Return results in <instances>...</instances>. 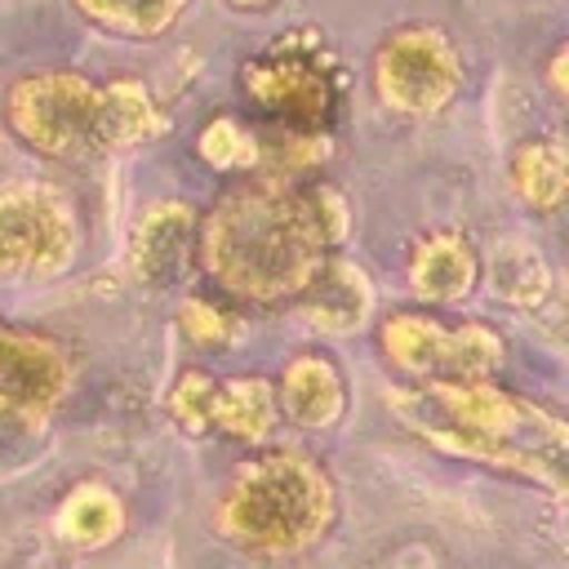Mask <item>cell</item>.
I'll return each mask as SVG.
<instances>
[{"label": "cell", "mask_w": 569, "mask_h": 569, "mask_svg": "<svg viewBox=\"0 0 569 569\" xmlns=\"http://www.w3.org/2000/svg\"><path fill=\"white\" fill-rule=\"evenodd\" d=\"M347 236V204L325 182L253 173L231 182L196 218L200 271L240 302L276 307L298 298Z\"/></svg>", "instance_id": "1"}, {"label": "cell", "mask_w": 569, "mask_h": 569, "mask_svg": "<svg viewBox=\"0 0 569 569\" xmlns=\"http://www.w3.org/2000/svg\"><path fill=\"white\" fill-rule=\"evenodd\" d=\"M391 405L427 445L565 493L569 427L547 405L493 387L489 378L422 382L418 391H396Z\"/></svg>", "instance_id": "2"}, {"label": "cell", "mask_w": 569, "mask_h": 569, "mask_svg": "<svg viewBox=\"0 0 569 569\" xmlns=\"http://www.w3.org/2000/svg\"><path fill=\"white\" fill-rule=\"evenodd\" d=\"M9 133L49 160H93L129 151L164 129L151 89L133 76L89 80L71 67L27 71L4 93Z\"/></svg>", "instance_id": "3"}, {"label": "cell", "mask_w": 569, "mask_h": 569, "mask_svg": "<svg viewBox=\"0 0 569 569\" xmlns=\"http://www.w3.org/2000/svg\"><path fill=\"white\" fill-rule=\"evenodd\" d=\"M333 520V480L298 449H262L244 458L213 507V529L249 556H298L316 547Z\"/></svg>", "instance_id": "4"}, {"label": "cell", "mask_w": 569, "mask_h": 569, "mask_svg": "<svg viewBox=\"0 0 569 569\" xmlns=\"http://www.w3.org/2000/svg\"><path fill=\"white\" fill-rule=\"evenodd\" d=\"M80 249L76 200L53 182L0 187V284H40L62 276Z\"/></svg>", "instance_id": "5"}, {"label": "cell", "mask_w": 569, "mask_h": 569, "mask_svg": "<svg viewBox=\"0 0 569 569\" xmlns=\"http://www.w3.org/2000/svg\"><path fill=\"white\" fill-rule=\"evenodd\" d=\"M373 98L409 120L440 116L458 93H462V53L458 44L431 27V22H409L382 36L373 49Z\"/></svg>", "instance_id": "6"}, {"label": "cell", "mask_w": 569, "mask_h": 569, "mask_svg": "<svg viewBox=\"0 0 569 569\" xmlns=\"http://www.w3.org/2000/svg\"><path fill=\"white\" fill-rule=\"evenodd\" d=\"M382 356L418 382L489 378L502 365V338L485 320H440L431 311H391L378 325Z\"/></svg>", "instance_id": "7"}, {"label": "cell", "mask_w": 569, "mask_h": 569, "mask_svg": "<svg viewBox=\"0 0 569 569\" xmlns=\"http://www.w3.org/2000/svg\"><path fill=\"white\" fill-rule=\"evenodd\" d=\"M320 31H289L240 67V93L276 129L316 133L333 116V76L320 62Z\"/></svg>", "instance_id": "8"}, {"label": "cell", "mask_w": 569, "mask_h": 569, "mask_svg": "<svg viewBox=\"0 0 569 569\" xmlns=\"http://www.w3.org/2000/svg\"><path fill=\"white\" fill-rule=\"evenodd\" d=\"M169 413L187 436L222 431L244 445H262L276 431L280 405L276 382L244 373V378H213L204 369H182L169 391Z\"/></svg>", "instance_id": "9"}, {"label": "cell", "mask_w": 569, "mask_h": 569, "mask_svg": "<svg viewBox=\"0 0 569 569\" xmlns=\"http://www.w3.org/2000/svg\"><path fill=\"white\" fill-rule=\"evenodd\" d=\"M76 387L71 351L44 333L0 316V418L18 427H44Z\"/></svg>", "instance_id": "10"}, {"label": "cell", "mask_w": 569, "mask_h": 569, "mask_svg": "<svg viewBox=\"0 0 569 569\" xmlns=\"http://www.w3.org/2000/svg\"><path fill=\"white\" fill-rule=\"evenodd\" d=\"M302 298V311L316 329L325 333H356L369 325L373 316V284H369V271L342 253H329L325 267L316 271V280L298 293Z\"/></svg>", "instance_id": "11"}, {"label": "cell", "mask_w": 569, "mask_h": 569, "mask_svg": "<svg viewBox=\"0 0 569 569\" xmlns=\"http://www.w3.org/2000/svg\"><path fill=\"white\" fill-rule=\"evenodd\" d=\"M276 405L284 409L289 422L307 427V431H325L342 418L347 409V382L338 373V365L320 351H298L280 382H276Z\"/></svg>", "instance_id": "12"}, {"label": "cell", "mask_w": 569, "mask_h": 569, "mask_svg": "<svg viewBox=\"0 0 569 569\" xmlns=\"http://www.w3.org/2000/svg\"><path fill=\"white\" fill-rule=\"evenodd\" d=\"M476 276H480L476 249L458 231H431L409 253V289L431 307L462 302L476 289Z\"/></svg>", "instance_id": "13"}, {"label": "cell", "mask_w": 569, "mask_h": 569, "mask_svg": "<svg viewBox=\"0 0 569 569\" xmlns=\"http://www.w3.org/2000/svg\"><path fill=\"white\" fill-rule=\"evenodd\" d=\"M196 240V209L182 200H160L133 222V271L151 284H164L178 267L182 253Z\"/></svg>", "instance_id": "14"}, {"label": "cell", "mask_w": 569, "mask_h": 569, "mask_svg": "<svg viewBox=\"0 0 569 569\" xmlns=\"http://www.w3.org/2000/svg\"><path fill=\"white\" fill-rule=\"evenodd\" d=\"M124 502L111 485L102 480H80L53 511V533L67 542V547H80V551H98L107 542H116L124 533Z\"/></svg>", "instance_id": "15"}, {"label": "cell", "mask_w": 569, "mask_h": 569, "mask_svg": "<svg viewBox=\"0 0 569 569\" xmlns=\"http://www.w3.org/2000/svg\"><path fill=\"white\" fill-rule=\"evenodd\" d=\"M511 187L533 213H551L569 187V156L560 138H529L511 151Z\"/></svg>", "instance_id": "16"}, {"label": "cell", "mask_w": 569, "mask_h": 569, "mask_svg": "<svg viewBox=\"0 0 569 569\" xmlns=\"http://www.w3.org/2000/svg\"><path fill=\"white\" fill-rule=\"evenodd\" d=\"M489 284L511 307H542L551 293V271L525 236H502L489 258Z\"/></svg>", "instance_id": "17"}, {"label": "cell", "mask_w": 569, "mask_h": 569, "mask_svg": "<svg viewBox=\"0 0 569 569\" xmlns=\"http://www.w3.org/2000/svg\"><path fill=\"white\" fill-rule=\"evenodd\" d=\"M93 27H102L107 36H120V40H156L164 36L178 13L191 4V0H71Z\"/></svg>", "instance_id": "18"}, {"label": "cell", "mask_w": 569, "mask_h": 569, "mask_svg": "<svg viewBox=\"0 0 569 569\" xmlns=\"http://www.w3.org/2000/svg\"><path fill=\"white\" fill-rule=\"evenodd\" d=\"M258 151H262V142L236 116H213L196 133V156L209 169H222V173H249V169H258Z\"/></svg>", "instance_id": "19"}, {"label": "cell", "mask_w": 569, "mask_h": 569, "mask_svg": "<svg viewBox=\"0 0 569 569\" xmlns=\"http://www.w3.org/2000/svg\"><path fill=\"white\" fill-rule=\"evenodd\" d=\"M178 325H182V333H187L196 347H222V342L231 338V316L218 311V307L204 302V298H182Z\"/></svg>", "instance_id": "20"}, {"label": "cell", "mask_w": 569, "mask_h": 569, "mask_svg": "<svg viewBox=\"0 0 569 569\" xmlns=\"http://www.w3.org/2000/svg\"><path fill=\"white\" fill-rule=\"evenodd\" d=\"M565 62H569V44H556V53H551V67H547V80H551V89L565 98Z\"/></svg>", "instance_id": "21"}, {"label": "cell", "mask_w": 569, "mask_h": 569, "mask_svg": "<svg viewBox=\"0 0 569 569\" xmlns=\"http://www.w3.org/2000/svg\"><path fill=\"white\" fill-rule=\"evenodd\" d=\"M231 9H267V4H276V0H227Z\"/></svg>", "instance_id": "22"}]
</instances>
